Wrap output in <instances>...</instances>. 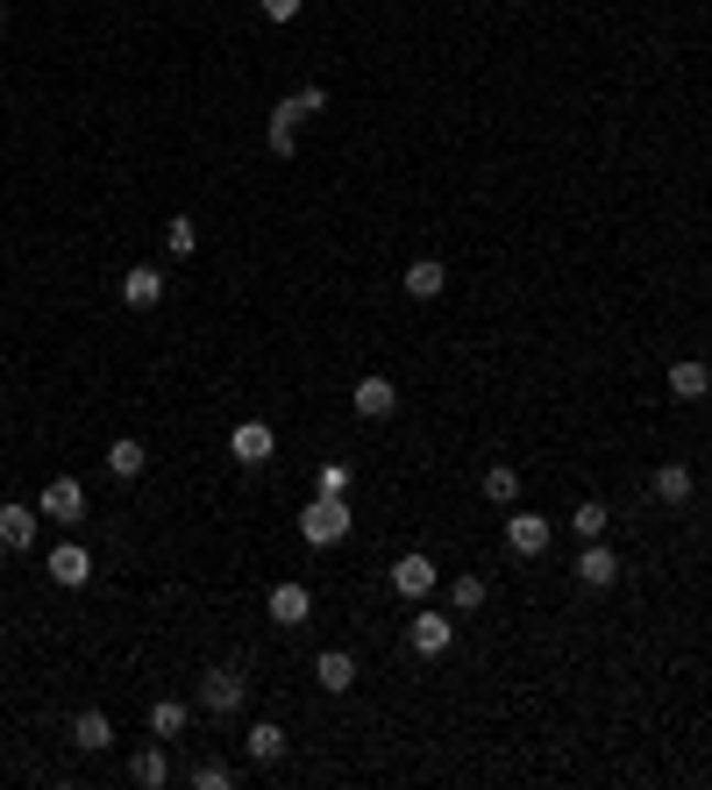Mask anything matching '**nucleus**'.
Wrapping results in <instances>:
<instances>
[{
    "label": "nucleus",
    "mask_w": 712,
    "mask_h": 790,
    "mask_svg": "<svg viewBox=\"0 0 712 790\" xmlns=\"http://www.w3.org/2000/svg\"><path fill=\"white\" fill-rule=\"evenodd\" d=\"M293 100H299V114H321V108H328V94H321V86H299Z\"/></svg>",
    "instance_id": "nucleus-30"
},
{
    "label": "nucleus",
    "mask_w": 712,
    "mask_h": 790,
    "mask_svg": "<svg viewBox=\"0 0 712 790\" xmlns=\"http://www.w3.org/2000/svg\"><path fill=\"white\" fill-rule=\"evenodd\" d=\"M242 748H250V762H285V726L278 720H256L250 734H242Z\"/></svg>",
    "instance_id": "nucleus-17"
},
{
    "label": "nucleus",
    "mask_w": 712,
    "mask_h": 790,
    "mask_svg": "<svg viewBox=\"0 0 712 790\" xmlns=\"http://www.w3.org/2000/svg\"><path fill=\"white\" fill-rule=\"evenodd\" d=\"M150 734L178 740V734H186V705H178V698H157V705H150Z\"/></svg>",
    "instance_id": "nucleus-23"
},
{
    "label": "nucleus",
    "mask_w": 712,
    "mask_h": 790,
    "mask_svg": "<svg viewBox=\"0 0 712 790\" xmlns=\"http://www.w3.org/2000/svg\"><path fill=\"white\" fill-rule=\"evenodd\" d=\"M406 641H414V656H442V648L457 641V619H449V613H435V605H420V613H414V627H406Z\"/></svg>",
    "instance_id": "nucleus-6"
},
{
    "label": "nucleus",
    "mask_w": 712,
    "mask_h": 790,
    "mask_svg": "<svg viewBox=\"0 0 712 790\" xmlns=\"http://www.w3.org/2000/svg\"><path fill=\"white\" fill-rule=\"evenodd\" d=\"M314 683H321L328 698L357 691V656H350V648H321V656H314Z\"/></svg>",
    "instance_id": "nucleus-8"
},
{
    "label": "nucleus",
    "mask_w": 712,
    "mask_h": 790,
    "mask_svg": "<svg viewBox=\"0 0 712 790\" xmlns=\"http://www.w3.org/2000/svg\"><path fill=\"white\" fill-rule=\"evenodd\" d=\"M143 463H150V449L135 442V435H121V442H108V470H114L121 484H129V478H143Z\"/></svg>",
    "instance_id": "nucleus-20"
},
{
    "label": "nucleus",
    "mask_w": 712,
    "mask_h": 790,
    "mask_svg": "<svg viewBox=\"0 0 712 790\" xmlns=\"http://www.w3.org/2000/svg\"><path fill=\"white\" fill-rule=\"evenodd\" d=\"M36 520H43L36 506H14V498H8V506H0V549L29 556V549H36Z\"/></svg>",
    "instance_id": "nucleus-9"
},
{
    "label": "nucleus",
    "mask_w": 712,
    "mask_h": 790,
    "mask_svg": "<svg viewBox=\"0 0 712 790\" xmlns=\"http://www.w3.org/2000/svg\"><path fill=\"white\" fill-rule=\"evenodd\" d=\"M648 492H656L662 506H691V470L684 463H662L656 478H648Z\"/></svg>",
    "instance_id": "nucleus-19"
},
{
    "label": "nucleus",
    "mask_w": 712,
    "mask_h": 790,
    "mask_svg": "<svg viewBox=\"0 0 712 790\" xmlns=\"http://www.w3.org/2000/svg\"><path fill=\"white\" fill-rule=\"evenodd\" d=\"M193 790H229L235 783V769L229 762H193V777H186Z\"/></svg>",
    "instance_id": "nucleus-28"
},
{
    "label": "nucleus",
    "mask_w": 712,
    "mask_h": 790,
    "mask_svg": "<svg viewBox=\"0 0 712 790\" xmlns=\"http://www.w3.org/2000/svg\"><path fill=\"white\" fill-rule=\"evenodd\" d=\"M442 285H449V271L435 264V256H420V264H406V293H414V299H442Z\"/></svg>",
    "instance_id": "nucleus-21"
},
{
    "label": "nucleus",
    "mask_w": 712,
    "mask_h": 790,
    "mask_svg": "<svg viewBox=\"0 0 712 790\" xmlns=\"http://www.w3.org/2000/svg\"><path fill=\"white\" fill-rule=\"evenodd\" d=\"M392 591H399V599H428V591H435V563H428V556H399V563H392Z\"/></svg>",
    "instance_id": "nucleus-14"
},
{
    "label": "nucleus",
    "mask_w": 712,
    "mask_h": 790,
    "mask_svg": "<svg viewBox=\"0 0 712 790\" xmlns=\"http://www.w3.org/2000/svg\"><path fill=\"white\" fill-rule=\"evenodd\" d=\"M299 100H278V108H271V129H264V143H271V157H293L299 150Z\"/></svg>",
    "instance_id": "nucleus-13"
},
{
    "label": "nucleus",
    "mask_w": 712,
    "mask_h": 790,
    "mask_svg": "<svg viewBox=\"0 0 712 790\" xmlns=\"http://www.w3.org/2000/svg\"><path fill=\"white\" fill-rule=\"evenodd\" d=\"M484 599H492V584H484V577H457V584H449V605H457V613H478Z\"/></svg>",
    "instance_id": "nucleus-27"
},
{
    "label": "nucleus",
    "mask_w": 712,
    "mask_h": 790,
    "mask_svg": "<svg viewBox=\"0 0 712 790\" xmlns=\"http://www.w3.org/2000/svg\"><path fill=\"white\" fill-rule=\"evenodd\" d=\"M549 541H556V527L541 520V513H506V549L513 556L535 563V556H549Z\"/></svg>",
    "instance_id": "nucleus-5"
},
{
    "label": "nucleus",
    "mask_w": 712,
    "mask_h": 790,
    "mask_svg": "<svg viewBox=\"0 0 712 790\" xmlns=\"http://www.w3.org/2000/svg\"><path fill=\"white\" fill-rule=\"evenodd\" d=\"M229 456H235L242 470L271 463V456H278V435H271V420H235V428H229Z\"/></svg>",
    "instance_id": "nucleus-4"
},
{
    "label": "nucleus",
    "mask_w": 712,
    "mask_h": 790,
    "mask_svg": "<svg viewBox=\"0 0 712 790\" xmlns=\"http://www.w3.org/2000/svg\"><path fill=\"white\" fill-rule=\"evenodd\" d=\"M613 577H620V556L605 549V541H584V549H578V584L584 591H605Z\"/></svg>",
    "instance_id": "nucleus-12"
},
{
    "label": "nucleus",
    "mask_w": 712,
    "mask_h": 790,
    "mask_svg": "<svg viewBox=\"0 0 712 790\" xmlns=\"http://www.w3.org/2000/svg\"><path fill=\"white\" fill-rule=\"evenodd\" d=\"M0 29H8V8H0Z\"/></svg>",
    "instance_id": "nucleus-32"
},
{
    "label": "nucleus",
    "mask_w": 712,
    "mask_h": 790,
    "mask_svg": "<svg viewBox=\"0 0 712 790\" xmlns=\"http://www.w3.org/2000/svg\"><path fill=\"white\" fill-rule=\"evenodd\" d=\"M129 777L143 783V790H157L164 777H172V769H164V748H135V755H129Z\"/></svg>",
    "instance_id": "nucleus-25"
},
{
    "label": "nucleus",
    "mask_w": 712,
    "mask_h": 790,
    "mask_svg": "<svg viewBox=\"0 0 712 790\" xmlns=\"http://www.w3.org/2000/svg\"><path fill=\"white\" fill-rule=\"evenodd\" d=\"M271 627H307L314 619V591L307 584H271Z\"/></svg>",
    "instance_id": "nucleus-7"
},
{
    "label": "nucleus",
    "mask_w": 712,
    "mask_h": 790,
    "mask_svg": "<svg viewBox=\"0 0 712 790\" xmlns=\"http://www.w3.org/2000/svg\"><path fill=\"white\" fill-rule=\"evenodd\" d=\"M242 698H250V677H242L235 662H215V670L200 677V705L215 712V720H235V712H242Z\"/></svg>",
    "instance_id": "nucleus-2"
},
{
    "label": "nucleus",
    "mask_w": 712,
    "mask_h": 790,
    "mask_svg": "<svg viewBox=\"0 0 712 790\" xmlns=\"http://www.w3.org/2000/svg\"><path fill=\"white\" fill-rule=\"evenodd\" d=\"M605 520H613V513H605L599 498H584V506L570 513V535H578V541H599V535H605Z\"/></svg>",
    "instance_id": "nucleus-26"
},
{
    "label": "nucleus",
    "mask_w": 712,
    "mask_h": 790,
    "mask_svg": "<svg viewBox=\"0 0 712 790\" xmlns=\"http://www.w3.org/2000/svg\"><path fill=\"white\" fill-rule=\"evenodd\" d=\"M43 570H51V584H65V591H79V584H86V577H94V556H86V549H79V541H65V549H51V563H43Z\"/></svg>",
    "instance_id": "nucleus-15"
},
{
    "label": "nucleus",
    "mask_w": 712,
    "mask_h": 790,
    "mask_svg": "<svg viewBox=\"0 0 712 790\" xmlns=\"http://www.w3.org/2000/svg\"><path fill=\"white\" fill-rule=\"evenodd\" d=\"M350 520H357V513H350V498L321 492L307 513H299V541H314V549H336V541L350 535Z\"/></svg>",
    "instance_id": "nucleus-1"
},
{
    "label": "nucleus",
    "mask_w": 712,
    "mask_h": 790,
    "mask_svg": "<svg viewBox=\"0 0 712 790\" xmlns=\"http://www.w3.org/2000/svg\"><path fill=\"white\" fill-rule=\"evenodd\" d=\"M157 299H164V271L157 264H129V278H121V307L143 314V307H157Z\"/></svg>",
    "instance_id": "nucleus-11"
},
{
    "label": "nucleus",
    "mask_w": 712,
    "mask_h": 790,
    "mask_svg": "<svg viewBox=\"0 0 712 790\" xmlns=\"http://www.w3.org/2000/svg\"><path fill=\"white\" fill-rule=\"evenodd\" d=\"M350 484H357V470H350V463H321V492L350 498Z\"/></svg>",
    "instance_id": "nucleus-29"
},
{
    "label": "nucleus",
    "mask_w": 712,
    "mask_h": 790,
    "mask_svg": "<svg viewBox=\"0 0 712 790\" xmlns=\"http://www.w3.org/2000/svg\"><path fill=\"white\" fill-rule=\"evenodd\" d=\"M484 498H492V506H513V498H521V470L492 463V470H484Z\"/></svg>",
    "instance_id": "nucleus-22"
},
{
    "label": "nucleus",
    "mask_w": 712,
    "mask_h": 790,
    "mask_svg": "<svg viewBox=\"0 0 712 790\" xmlns=\"http://www.w3.org/2000/svg\"><path fill=\"white\" fill-rule=\"evenodd\" d=\"M164 250H172V256H193V250H200V221H193V215H172V221H164Z\"/></svg>",
    "instance_id": "nucleus-24"
},
{
    "label": "nucleus",
    "mask_w": 712,
    "mask_h": 790,
    "mask_svg": "<svg viewBox=\"0 0 712 790\" xmlns=\"http://www.w3.org/2000/svg\"><path fill=\"white\" fill-rule=\"evenodd\" d=\"M299 14V0H264V22H293Z\"/></svg>",
    "instance_id": "nucleus-31"
},
{
    "label": "nucleus",
    "mask_w": 712,
    "mask_h": 790,
    "mask_svg": "<svg viewBox=\"0 0 712 790\" xmlns=\"http://www.w3.org/2000/svg\"><path fill=\"white\" fill-rule=\"evenodd\" d=\"M36 513H43V520H57V527H79L86 520V484L79 478H51V484H43V498H36Z\"/></svg>",
    "instance_id": "nucleus-3"
},
{
    "label": "nucleus",
    "mask_w": 712,
    "mask_h": 790,
    "mask_svg": "<svg viewBox=\"0 0 712 790\" xmlns=\"http://www.w3.org/2000/svg\"><path fill=\"white\" fill-rule=\"evenodd\" d=\"M392 406H399L392 377H357V414L363 420H392Z\"/></svg>",
    "instance_id": "nucleus-16"
},
{
    "label": "nucleus",
    "mask_w": 712,
    "mask_h": 790,
    "mask_svg": "<svg viewBox=\"0 0 712 790\" xmlns=\"http://www.w3.org/2000/svg\"><path fill=\"white\" fill-rule=\"evenodd\" d=\"M72 748H86V755H108V748H114V720H108L100 705L72 712Z\"/></svg>",
    "instance_id": "nucleus-10"
},
{
    "label": "nucleus",
    "mask_w": 712,
    "mask_h": 790,
    "mask_svg": "<svg viewBox=\"0 0 712 790\" xmlns=\"http://www.w3.org/2000/svg\"><path fill=\"white\" fill-rule=\"evenodd\" d=\"M712 392V371L699 356H684V363H670V399H705Z\"/></svg>",
    "instance_id": "nucleus-18"
}]
</instances>
